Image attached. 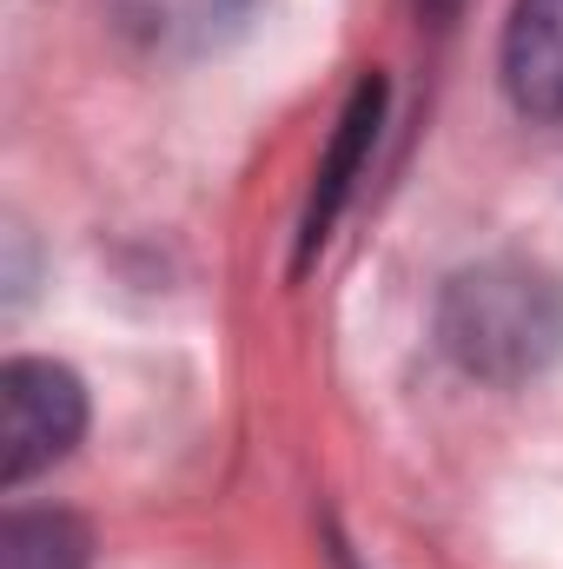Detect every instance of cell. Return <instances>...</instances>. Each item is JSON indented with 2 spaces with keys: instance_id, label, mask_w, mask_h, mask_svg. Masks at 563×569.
<instances>
[{
  "instance_id": "1",
  "label": "cell",
  "mask_w": 563,
  "mask_h": 569,
  "mask_svg": "<svg viewBox=\"0 0 563 569\" xmlns=\"http://www.w3.org/2000/svg\"><path fill=\"white\" fill-rule=\"evenodd\" d=\"M437 345L477 385L544 378L563 358V279L517 252L457 266L437 291Z\"/></svg>"
},
{
  "instance_id": "2",
  "label": "cell",
  "mask_w": 563,
  "mask_h": 569,
  "mask_svg": "<svg viewBox=\"0 0 563 569\" xmlns=\"http://www.w3.org/2000/svg\"><path fill=\"white\" fill-rule=\"evenodd\" d=\"M87 430V391L53 358H7L0 365V490L53 470Z\"/></svg>"
},
{
  "instance_id": "3",
  "label": "cell",
  "mask_w": 563,
  "mask_h": 569,
  "mask_svg": "<svg viewBox=\"0 0 563 569\" xmlns=\"http://www.w3.org/2000/svg\"><path fill=\"white\" fill-rule=\"evenodd\" d=\"M378 127H385V80L365 73V80L352 87L345 113H338V133L325 146V159H318V179H312V199H305V226H298V272L318 259V246L332 239L338 212L352 206V186H358V172H365V159H372Z\"/></svg>"
},
{
  "instance_id": "4",
  "label": "cell",
  "mask_w": 563,
  "mask_h": 569,
  "mask_svg": "<svg viewBox=\"0 0 563 569\" xmlns=\"http://www.w3.org/2000/svg\"><path fill=\"white\" fill-rule=\"evenodd\" d=\"M504 93L524 120H563V0H517L511 7Z\"/></svg>"
},
{
  "instance_id": "5",
  "label": "cell",
  "mask_w": 563,
  "mask_h": 569,
  "mask_svg": "<svg viewBox=\"0 0 563 569\" xmlns=\"http://www.w3.org/2000/svg\"><path fill=\"white\" fill-rule=\"evenodd\" d=\"M120 33L140 40L146 53H172V60H192V53H213L226 47L259 0H107Z\"/></svg>"
},
{
  "instance_id": "6",
  "label": "cell",
  "mask_w": 563,
  "mask_h": 569,
  "mask_svg": "<svg viewBox=\"0 0 563 569\" xmlns=\"http://www.w3.org/2000/svg\"><path fill=\"white\" fill-rule=\"evenodd\" d=\"M93 537L67 510H7L0 517V569H87Z\"/></svg>"
},
{
  "instance_id": "7",
  "label": "cell",
  "mask_w": 563,
  "mask_h": 569,
  "mask_svg": "<svg viewBox=\"0 0 563 569\" xmlns=\"http://www.w3.org/2000/svg\"><path fill=\"white\" fill-rule=\"evenodd\" d=\"M457 7H464V0H424V13H431V20H437V27H444V20H451V13H457Z\"/></svg>"
},
{
  "instance_id": "8",
  "label": "cell",
  "mask_w": 563,
  "mask_h": 569,
  "mask_svg": "<svg viewBox=\"0 0 563 569\" xmlns=\"http://www.w3.org/2000/svg\"><path fill=\"white\" fill-rule=\"evenodd\" d=\"M332 563H338V569H358V563H352V550H345V543H332Z\"/></svg>"
}]
</instances>
